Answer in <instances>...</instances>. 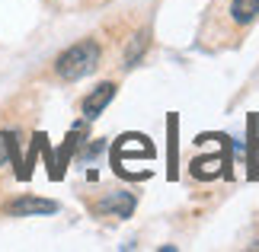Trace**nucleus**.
Segmentation results:
<instances>
[{
	"label": "nucleus",
	"instance_id": "obj_1",
	"mask_svg": "<svg viewBox=\"0 0 259 252\" xmlns=\"http://www.w3.org/2000/svg\"><path fill=\"white\" fill-rule=\"evenodd\" d=\"M96 64H99V45L93 38H83V42H77V45L67 48V52L58 55L55 70H58L61 80H80L90 70H96Z\"/></svg>",
	"mask_w": 259,
	"mask_h": 252
},
{
	"label": "nucleus",
	"instance_id": "obj_2",
	"mask_svg": "<svg viewBox=\"0 0 259 252\" xmlns=\"http://www.w3.org/2000/svg\"><path fill=\"white\" fill-rule=\"evenodd\" d=\"M55 211H58L55 201H48V198H32V195H23V198H16V201H10V205H7V214H13V217L55 214Z\"/></svg>",
	"mask_w": 259,
	"mask_h": 252
},
{
	"label": "nucleus",
	"instance_id": "obj_3",
	"mask_svg": "<svg viewBox=\"0 0 259 252\" xmlns=\"http://www.w3.org/2000/svg\"><path fill=\"white\" fill-rule=\"evenodd\" d=\"M96 211H99V214H109V217H128L135 211V198L128 195V191H115V195H109V198L99 201Z\"/></svg>",
	"mask_w": 259,
	"mask_h": 252
},
{
	"label": "nucleus",
	"instance_id": "obj_4",
	"mask_svg": "<svg viewBox=\"0 0 259 252\" xmlns=\"http://www.w3.org/2000/svg\"><path fill=\"white\" fill-rule=\"evenodd\" d=\"M112 96H115V86H112V83H99L93 93L83 99V115H87V118L103 115V109L112 103Z\"/></svg>",
	"mask_w": 259,
	"mask_h": 252
},
{
	"label": "nucleus",
	"instance_id": "obj_5",
	"mask_svg": "<svg viewBox=\"0 0 259 252\" xmlns=\"http://www.w3.org/2000/svg\"><path fill=\"white\" fill-rule=\"evenodd\" d=\"M231 13H234V23L250 26L253 19L259 16V0H234V4H231Z\"/></svg>",
	"mask_w": 259,
	"mask_h": 252
},
{
	"label": "nucleus",
	"instance_id": "obj_6",
	"mask_svg": "<svg viewBox=\"0 0 259 252\" xmlns=\"http://www.w3.org/2000/svg\"><path fill=\"white\" fill-rule=\"evenodd\" d=\"M147 48V35H135L132 38V45H128V55H125V64L128 67H135L138 64V58H141V52Z\"/></svg>",
	"mask_w": 259,
	"mask_h": 252
},
{
	"label": "nucleus",
	"instance_id": "obj_7",
	"mask_svg": "<svg viewBox=\"0 0 259 252\" xmlns=\"http://www.w3.org/2000/svg\"><path fill=\"white\" fill-rule=\"evenodd\" d=\"M256 163H259V150H256Z\"/></svg>",
	"mask_w": 259,
	"mask_h": 252
}]
</instances>
